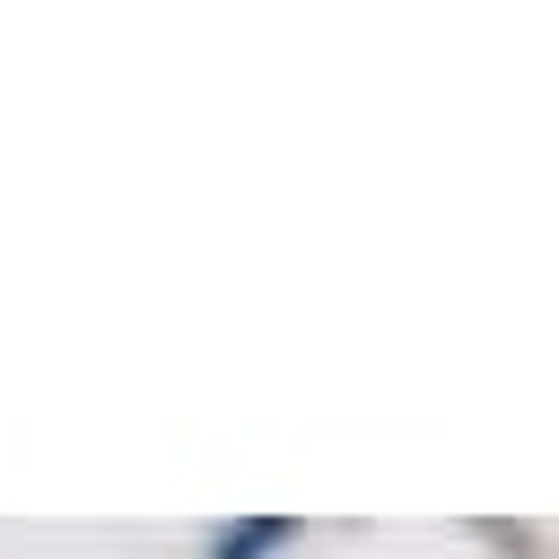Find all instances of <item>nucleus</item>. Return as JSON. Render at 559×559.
Returning <instances> with one entry per match:
<instances>
[{
  "mask_svg": "<svg viewBox=\"0 0 559 559\" xmlns=\"http://www.w3.org/2000/svg\"><path fill=\"white\" fill-rule=\"evenodd\" d=\"M271 542H288V524H280V515H262V524H236V533H227V550H218V559H262V550H271Z\"/></svg>",
  "mask_w": 559,
  "mask_h": 559,
  "instance_id": "obj_1",
  "label": "nucleus"
}]
</instances>
